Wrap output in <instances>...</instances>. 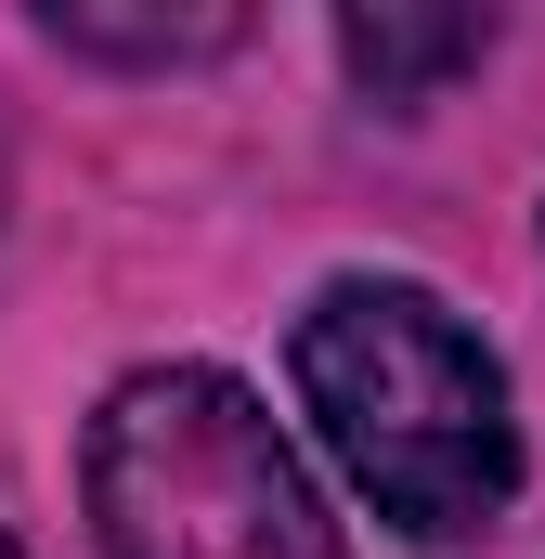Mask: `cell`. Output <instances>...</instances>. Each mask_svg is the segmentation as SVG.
<instances>
[{
  "label": "cell",
  "mask_w": 545,
  "mask_h": 559,
  "mask_svg": "<svg viewBox=\"0 0 545 559\" xmlns=\"http://www.w3.org/2000/svg\"><path fill=\"white\" fill-rule=\"evenodd\" d=\"M481 52H494L481 13H338V66H351L377 105H415L428 79H455V66H481Z\"/></svg>",
  "instance_id": "obj_3"
},
{
  "label": "cell",
  "mask_w": 545,
  "mask_h": 559,
  "mask_svg": "<svg viewBox=\"0 0 545 559\" xmlns=\"http://www.w3.org/2000/svg\"><path fill=\"white\" fill-rule=\"evenodd\" d=\"M78 495L105 559H351L286 417L221 365H131L92 404Z\"/></svg>",
  "instance_id": "obj_2"
},
{
  "label": "cell",
  "mask_w": 545,
  "mask_h": 559,
  "mask_svg": "<svg viewBox=\"0 0 545 559\" xmlns=\"http://www.w3.org/2000/svg\"><path fill=\"white\" fill-rule=\"evenodd\" d=\"M0 559H26V547H13V534H0Z\"/></svg>",
  "instance_id": "obj_5"
},
{
  "label": "cell",
  "mask_w": 545,
  "mask_h": 559,
  "mask_svg": "<svg viewBox=\"0 0 545 559\" xmlns=\"http://www.w3.org/2000/svg\"><path fill=\"white\" fill-rule=\"evenodd\" d=\"M39 26L65 52H92V66H195V52L247 39V13H105V0H52Z\"/></svg>",
  "instance_id": "obj_4"
},
{
  "label": "cell",
  "mask_w": 545,
  "mask_h": 559,
  "mask_svg": "<svg viewBox=\"0 0 545 559\" xmlns=\"http://www.w3.org/2000/svg\"><path fill=\"white\" fill-rule=\"evenodd\" d=\"M286 378H299V417L312 442L351 468V495L415 534V547H455L481 534L507 495H520V417H507V378L481 352V325L415 274H338L299 338H286Z\"/></svg>",
  "instance_id": "obj_1"
}]
</instances>
